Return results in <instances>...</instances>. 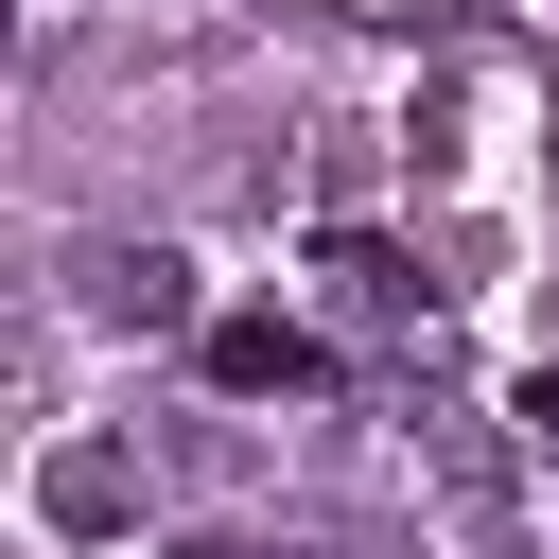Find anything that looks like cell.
Returning a JSON list of instances; mask_svg holds the SVG:
<instances>
[{"instance_id":"cell-4","label":"cell","mask_w":559,"mask_h":559,"mask_svg":"<svg viewBox=\"0 0 559 559\" xmlns=\"http://www.w3.org/2000/svg\"><path fill=\"white\" fill-rule=\"evenodd\" d=\"M507 419H524V454H559V367H524V384H507Z\"/></svg>"},{"instance_id":"cell-5","label":"cell","mask_w":559,"mask_h":559,"mask_svg":"<svg viewBox=\"0 0 559 559\" xmlns=\"http://www.w3.org/2000/svg\"><path fill=\"white\" fill-rule=\"evenodd\" d=\"M157 559H245V542H227V524H175V542H157Z\"/></svg>"},{"instance_id":"cell-2","label":"cell","mask_w":559,"mask_h":559,"mask_svg":"<svg viewBox=\"0 0 559 559\" xmlns=\"http://www.w3.org/2000/svg\"><path fill=\"white\" fill-rule=\"evenodd\" d=\"M192 349H210L227 402H297V384H314V332H297V314H210Z\"/></svg>"},{"instance_id":"cell-3","label":"cell","mask_w":559,"mask_h":559,"mask_svg":"<svg viewBox=\"0 0 559 559\" xmlns=\"http://www.w3.org/2000/svg\"><path fill=\"white\" fill-rule=\"evenodd\" d=\"M105 314H122V332H210L192 245H122V262H105Z\"/></svg>"},{"instance_id":"cell-1","label":"cell","mask_w":559,"mask_h":559,"mask_svg":"<svg viewBox=\"0 0 559 559\" xmlns=\"http://www.w3.org/2000/svg\"><path fill=\"white\" fill-rule=\"evenodd\" d=\"M314 314H332V332H367V349H402L437 297H419V262H402L384 227H332V245H314Z\"/></svg>"}]
</instances>
